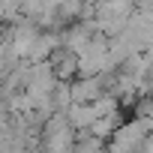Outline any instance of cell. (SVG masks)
Listing matches in <instances>:
<instances>
[]
</instances>
